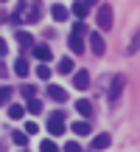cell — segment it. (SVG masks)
<instances>
[{
  "mask_svg": "<svg viewBox=\"0 0 140 152\" xmlns=\"http://www.w3.org/2000/svg\"><path fill=\"white\" fill-rule=\"evenodd\" d=\"M39 20V0H22V6L17 9V14L9 17V23H37Z\"/></svg>",
  "mask_w": 140,
  "mask_h": 152,
  "instance_id": "1",
  "label": "cell"
},
{
  "mask_svg": "<svg viewBox=\"0 0 140 152\" xmlns=\"http://www.w3.org/2000/svg\"><path fill=\"white\" fill-rule=\"evenodd\" d=\"M95 23H98V28H101V31H109V28H112V6H109V3L98 6Z\"/></svg>",
  "mask_w": 140,
  "mask_h": 152,
  "instance_id": "2",
  "label": "cell"
},
{
  "mask_svg": "<svg viewBox=\"0 0 140 152\" xmlns=\"http://www.w3.org/2000/svg\"><path fill=\"white\" fill-rule=\"evenodd\" d=\"M123 87H126V79H123V76H121V73H118V76H112V85H109V104H112V107H118Z\"/></svg>",
  "mask_w": 140,
  "mask_h": 152,
  "instance_id": "3",
  "label": "cell"
},
{
  "mask_svg": "<svg viewBox=\"0 0 140 152\" xmlns=\"http://www.w3.org/2000/svg\"><path fill=\"white\" fill-rule=\"evenodd\" d=\"M48 132H51V135H62V132H65V113H53V115H51Z\"/></svg>",
  "mask_w": 140,
  "mask_h": 152,
  "instance_id": "4",
  "label": "cell"
},
{
  "mask_svg": "<svg viewBox=\"0 0 140 152\" xmlns=\"http://www.w3.org/2000/svg\"><path fill=\"white\" fill-rule=\"evenodd\" d=\"M90 48H92V54H95V56H104V54H107V42H104V37H101V34H90Z\"/></svg>",
  "mask_w": 140,
  "mask_h": 152,
  "instance_id": "5",
  "label": "cell"
},
{
  "mask_svg": "<svg viewBox=\"0 0 140 152\" xmlns=\"http://www.w3.org/2000/svg\"><path fill=\"white\" fill-rule=\"evenodd\" d=\"M73 85H76V90H87V87H90V73L79 71V73L73 76Z\"/></svg>",
  "mask_w": 140,
  "mask_h": 152,
  "instance_id": "6",
  "label": "cell"
},
{
  "mask_svg": "<svg viewBox=\"0 0 140 152\" xmlns=\"http://www.w3.org/2000/svg\"><path fill=\"white\" fill-rule=\"evenodd\" d=\"M48 96L53 99V102H59V104L67 102V90H65V87H59V85H51L48 87Z\"/></svg>",
  "mask_w": 140,
  "mask_h": 152,
  "instance_id": "7",
  "label": "cell"
},
{
  "mask_svg": "<svg viewBox=\"0 0 140 152\" xmlns=\"http://www.w3.org/2000/svg\"><path fill=\"white\" fill-rule=\"evenodd\" d=\"M109 144H112V138H109L107 132H101V135H95V138H92V149H95V152H98V149H107Z\"/></svg>",
  "mask_w": 140,
  "mask_h": 152,
  "instance_id": "8",
  "label": "cell"
},
{
  "mask_svg": "<svg viewBox=\"0 0 140 152\" xmlns=\"http://www.w3.org/2000/svg\"><path fill=\"white\" fill-rule=\"evenodd\" d=\"M70 51H73V54H81V51H84V42H81V34H70Z\"/></svg>",
  "mask_w": 140,
  "mask_h": 152,
  "instance_id": "9",
  "label": "cell"
},
{
  "mask_svg": "<svg viewBox=\"0 0 140 152\" xmlns=\"http://www.w3.org/2000/svg\"><path fill=\"white\" fill-rule=\"evenodd\" d=\"M34 56H37L39 62H48L51 59V48L48 45H34Z\"/></svg>",
  "mask_w": 140,
  "mask_h": 152,
  "instance_id": "10",
  "label": "cell"
},
{
  "mask_svg": "<svg viewBox=\"0 0 140 152\" xmlns=\"http://www.w3.org/2000/svg\"><path fill=\"white\" fill-rule=\"evenodd\" d=\"M14 39H17L20 45H28V48L34 45V37H31L28 31H14Z\"/></svg>",
  "mask_w": 140,
  "mask_h": 152,
  "instance_id": "11",
  "label": "cell"
},
{
  "mask_svg": "<svg viewBox=\"0 0 140 152\" xmlns=\"http://www.w3.org/2000/svg\"><path fill=\"white\" fill-rule=\"evenodd\" d=\"M9 135H11V141H14L17 147H25V144H28V132H20V130H14V132H9Z\"/></svg>",
  "mask_w": 140,
  "mask_h": 152,
  "instance_id": "12",
  "label": "cell"
},
{
  "mask_svg": "<svg viewBox=\"0 0 140 152\" xmlns=\"http://www.w3.org/2000/svg\"><path fill=\"white\" fill-rule=\"evenodd\" d=\"M76 110H79L81 115H92V104L87 102V99H79V102H76Z\"/></svg>",
  "mask_w": 140,
  "mask_h": 152,
  "instance_id": "13",
  "label": "cell"
},
{
  "mask_svg": "<svg viewBox=\"0 0 140 152\" xmlns=\"http://www.w3.org/2000/svg\"><path fill=\"white\" fill-rule=\"evenodd\" d=\"M14 73L17 76H28V62L22 59V56H20V59H14Z\"/></svg>",
  "mask_w": 140,
  "mask_h": 152,
  "instance_id": "14",
  "label": "cell"
},
{
  "mask_svg": "<svg viewBox=\"0 0 140 152\" xmlns=\"http://www.w3.org/2000/svg\"><path fill=\"white\" fill-rule=\"evenodd\" d=\"M73 132L76 135H90V124L87 121H73Z\"/></svg>",
  "mask_w": 140,
  "mask_h": 152,
  "instance_id": "15",
  "label": "cell"
},
{
  "mask_svg": "<svg viewBox=\"0 0 140 152\" xmlns=\"http://www.w3.org/2000/svg\"><path fill=\"white\" fill-rule=\"evenodd\" d=\"M51 14H53V20H67V9H65V6H59V3H56L53 6V9H51Z\"/></svg>",
  "mask_w": 140,
  "mask_h": 152,
  "instance_id": "16",
  "label": "cell"
},
{
  "mask_svg": "<svg viewBox=\"0 0 140 152\" xmlns=\"http://www.w3.org/2000/svg\"><path fill=\"white\" fill-rule=\"evenodd\" d=\"M22 113H25V110H22L20 104H9V118L17 121V118H22Z\"/></svg>",
  "mask_w": 140,
  "mask_h": 152,
  "instance_id": "17",
  "label": "cell"
},
{
  "mask_svg": "<svg viewBox=\"0 0 140 152\" xmlns=\"http://www.w3.org/2000/svg\"><path fill=\"white\" fill-rule=\"evenodd\" d=\"M56 71H59V73H70V71H73V59H67V56L59 59V68H56Z\"/></svg>",
  "mask_w": 140,
  "mask_h": 152,
  "instance_id": "18",
  "label": "cell"
},
{
  "mask_svg": "<svg viewBox=\"0 0 140 152\" xmlns=\"http://www.w3.org/2000/svg\"><path fill=\"white\" fill-rule=\"evenodd\" d=\"M39 152H59V147H56V141H51V138H48V141L39 144Z\"/></svg>",
  "mask_w": 140,
  "mask_h": 152,
  "instance_id": "19",
  "label": "cell"
},
{
  "mask_svg": "<svg viewBox=\"0 0 140 152\" xmlns=\"http://www.w3.org/2000/svg\"><path fill=\"white\" fill-rule=\"evenodd\" d=\"M9 99H11V87L3 85V87H0V104H9Z\"/></svg>",
  "mask_w": 140,
  "mask_h": 152,
  "instance_id": "20",
  "label": "cell"
},
{
  "mask_svg": "<svg viewBox=\"0 0 140 152\" xmlns=\"http://www.w3.org/2000/svg\"><path fill=\"white\" fill-rule=\"evenodd\" d=\"M20 93H22L25 99H37V87H34V85H25V87H20Z\"/></svg>",
  "mask_w": 140,
  "mask_h": 152,
  "instance_id": "21",
  "label": "cell"
},
{
  "mask_svg": "<svg viewBox=\"0 0 140 152\" xmlns=\"http://www.w3.org/2000/svg\"><path fill=\"white\" fill-rule=\"evenodd\" d=\"M37 76H39V79H45V82H48V79H51V68H48V65L42 62V65L37 68Z\"/></svg>",
  "mask_w": 140,
  "mask_h": 152,
  "instance_id": "22",
  "label": "cell"
},
{
  "mask_svg": "<svg viewBox=\"0 0 140 152\" xmlns=\"http://www.w3.org/2000/svg\"><path fill=\"white\" fill-rule=\"evenodd\" d=\"M73 14L76 17H84L87 14V3H73Z\"/></svg>",
  "mask_w": 140,
  "mask_h": 152,
  "instance_id": "23",
  "label": "cell"
},
{
  "mask_svg": "<svg viewBox=\"0 0 140 152\" xmlns=\"http://www.w3.org/2000/svg\"><path fill=\"white\" fill-rule=\"evenodd\" d=\"M135 51H140V28H137L135 39H132V45H129V54H135Z\"/></svg>",
  "mask_w": 140,
  "mask_h": 152,
  "instance_id": "24",
  "label": "cell"
},
{
  "mask_svg": "<svg viewBox=\"0 0 140 152\" xmlns=\"http://www.w3.org/2000/svg\"><path fill=\"white\" fill-rule=\"evenodd\" d=\"M28 110H31V113H39V110H42L39 99H28Z\"/></svg>",
  "mask_w": 140,
  "mask_h": 152,
  "instance_id": "25",
  "label": "cell"
},
{
  "mask_svg": "<svg viewBox=\"0 0 140 152\" xmlns=\"http://www.w3.org/2000/svg\"><path fill=\"white\" fill-rule=\"evenodd\" d=\"M65 152H81V144L79 141H67L65 144Z\"/></svg>",
  "mask_w": 140,
  "mask_h": 152,
  "instance_id": "26",
  "label": "cell"
},
{
  "mask_svg": "<svg viewBox=\"0 0 140 152\" xmlns=\"http://www.w3.org/2000/svg\"><path fill=\"white\" fill-rule=\"evenodd\" d=\"M25 132H28V135H37V132H39V127L34 124V121H28V124H25Z\"/></svg>",
  "mask_w": 140,
  "mask_h": 152,
  "instance_id": "27",
  "label": "cell"
},
{
  "mask_svg": "<svg viewBox=\"0 0 140 152\" xmlns=\"http://www.w3.org/2000/svg\"><path fill=\"white\" fill-rule=\"evenodd\" d=\"M6 51H9V42H6V39H0V56H6Z\"/></svg>",
  "mask_w": 140,
  "mask_h": 152,
  "instance_id": "28",
  "label": "cell"
},
{
  "mask_svg": "<svg viewBox=\"0 0 140 152\" xmlns=\"http://www.w3.org/2000/svg\"><path fill=\"white\" fill-rule=\"evenodd\" d=\"M84 3H87V6H90V3H98V0H84Z\"/></svg>",
  "mask_w": 140,
  "mask_h": 152,
  "instance_id": "29",
  "label": "cell"
}]
</instances>
